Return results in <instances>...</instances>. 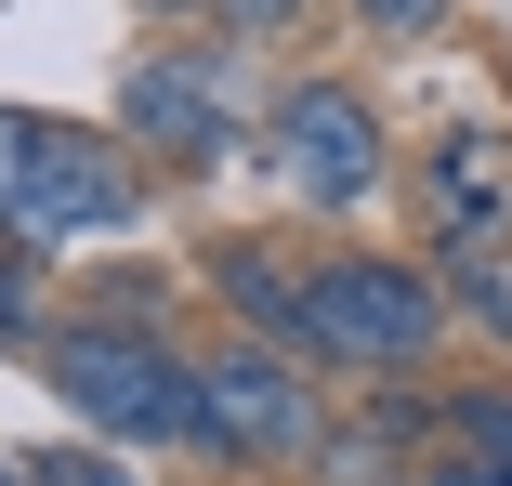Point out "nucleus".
<instances>
[{
    "mask_svg": "<svg viewBox=\"0 0 512 486\" xmlns=\"http://www.w3.org/2000/svg\"><path fill=\"white\" fill-rule=\"evenodd\" d=\"M342 14H355L368 40H434V27L460 14V0H342Z\"/></svg>",
    "mask_w": 512,
    "mask_h": 486,
    "instance_id": "12",
    "label": "nucleus"
},
{
    "mask_svg": "<svg viewBox=\"0 0 512 486\" xmlns=\"http://www.w3.org/2000/svg\"><path fill=\"white\" fill-rule=\"evenodd\" d=\"M27 486H132V460L106 434H79V447H27Z\"/></svg>",
    "mask_w": 512,
    "mask_h": 486,
    "instance_id": "11",
    "label": "nucleus"
},
{
    "mask_svg": "<svg viewBox=\"0 0 512 486\" xmlns=\"http://www.w3.org/2000/svg\"><path fill=\"white\" fill-rule=\"evenodd\" d=\"M158 14H211V0H158Z\"/></svg>",
    "mask_w": 512,
    "mask_h": 486,
    "instance_id": "16",
    "label": "nucleus"
},
{
    "mask_svg": "<svg viewBox=\"0 0 512 486\" xmlns=\"http://www.w3.org/2000/svg\"><path fill=\"white\" fill-rule=\"evenodd\" d=\"M14 342L40 355V303H27V263H14V250H0V355H14Z\"/></svg>",
    "mask_w": 512,
    "mask_h": 486,
    "instance_id": "13",
    "label": "nucleus"
},
{
    "mask_svg": "<svg viewBox=\"0 0 512 486\" xmlns=\"http://www.w3.org/2000/svg\"><path fill=\"white\" fill-rule=\"evenodd\" d=\"M106 132H119L145 171H211V158L237 145V79H224V53H211V40H145V53L119 66V92H106Z\"/></svg>",
    "mask_w": 512,
    "mask_h": 486,
    "instance_id": "5",
    "label": "nucleus"
},
{
    "mask_svg": "<svg viewBox=\"0 0 512 486\" xmlns=\"http://www.w3.org/2000/svg\"><path fill=\"white\" fill-rule=\"evenodd\" d=\"M316 368H355V381H407L434 368V342L460 329L447 276L407 263V250H316Z\"/></svg>",
    "mask_w": 512,
    "mask_h": 486,
    "instance_id": "3",
    "label": "nucleus"
},
{
    "mask_svg": "<svg viewBox=\"0 0 512 486\" xmlns=\"http://www.w3.org/2000/svg\"><path fill=\"white\" fill-rule=\"evenodd\" d=\"M211 27L224 40H276V27H302V0H211Z\"/></svg>",
    "mask_w": 512,
    "mask_h": 486,
    "instance_id": "14",
    "label": "nucleus"
},
{
    "mask_svg": "<svg viewBox=\"0 0 512 486\" xmlns=\"http://www.w3.org/2000/svg\"><path fill=\"white\" fill-rule=\"evenodd\" d=\"M197 276H211V303L250 329V342H289V355H316V250H289V237H211L197 250Z\"/></svg>",
    "mask_w": 512,
    "mask_h": 486,
    "instance_id": "7",
    "label": "nucleus"
},
{
    "mask_svg": "<svg viewBox=\"0 0 512 486\" xmlns=\"http://www.w3.org/2000/svg\"><path fill=\"white\" fill-rule=\"evenodd\" d=\"M421 486H512V473H499V460H473L460 434H434V460H421Z\"/></svg>",
    "mask_w": 512,
    "mask_h": 486,
    "instance_id": "15",
    "label": "nucleus"
},
{
    "mask_svg": "<svg viewBox=\"0 0 512 486\" xmlns=\"http://www.w3.org/2000/svg\"><path fill=\"white\" fill-rule=\"evenodd\" d=\"M237 486H263V473H237Z\"/></svg>",
    "mask_w": 512,
    "mask_h": 486,
    "instance_id": "17",
    "label": "nucleus"
},
{
    "mask_svg": "<svg viewBox=\"0 0 512 486\" xmlns=\"http://www.w3.org/2000/svg\"><path fill=\"white\" fill-rule=\"evenodd\" d=\"M447 434H460L473 460H499V473H512V381H473V395H447Z\"/></svg>",
    "mask_w": 512,
    "mask_h": 486,
    "instance_id": "10",
    "label": "nucleus"
},
{
    "mask_svg": "<svg viewBox=\"0 0 512 486\" xmlns=\"http://www.w3.org/2000/svg\"><path fill=\"white\" fill-rule=\"evenodd\" d=\"M263 158H276V184L302 211H368L381 171H394V145H381V119H368L355 79H289L263 106Z\"/></svg>",
    "mask_w": 512,
    "mask_h": 486,
    "instance_id": "6",
    "label": "nucleus"
},
{
    "mask_svg": "<svg viewBox=\"0 0 512 486\" xmlns=\"http://www.w3.org/2000/svg\"><path fill=\"white\" fill-rule=\"evenodd\" d=\"M145 224V158L40 106H0V250H79Z\"/></svg>",
    "mask_w": 512,
    "mask_h": 486,
    "instance_id": "1",
    "label": "nucleus"
},
{
    "mask_svg": "<svg viewBox=\"0 0 512 486\" xmlns=\"http://www.w3.org/2000/svg\"><path fill=\"white\" fill-rule=\"evenodd\" d=\"M197 381H211V434H197V460L211 473H289V460H316L342 408H316V355H289V342H211L197 355Z\"/></svg>",
    "mask_w": 512,
    "mask_h": 486,
    "instance_id": "4",
    "label": "nucleus"
},
{
    "mask_svg": "<svg viewBox=\"0 0 512 486\" xmlns=\"http://www.w3.org/2000/svg\"><path fill=\"white\" fill-rule=\"evenodd\" d=\"M40 381L66 395V421H92L106 447H197V434H211V381H197V355L158 342L145 316L40 329Z\"/></svg>",
    "mask_w": 512,
    "mask_h": 486,
    "instance_id": "2",
    "label": "nucleus"
},
{
    "mask_svg": "<svg viewBox=\"0 0 512 486\" xmlns=\"http://www.w3.org/2000/svg\"><path fill=\"white\" fill-rule=\"evenodd\" d=\"M434 276H447L460 329H486V342L512 355V224H486V237H447V250H434Z\"/></svg>",
    "mask_w": 512,
    "mask_h": 486,
    "instance_id": "9",
    "label": "nucleus"
},
{
    "mask_svg": "<svg viewBox=\"0 0 512 486\" xmlns=\"http://www.w3.org/2000/svg\"><path fill=\"white\" fill-rule=\"evenodd\" d=\"M421 211H434V250L447 237H486V224H512V132H447L434 158H421Z\"/></svg>",
    "mask_w": 512,
    "mask_h": 486,
    "instance_id": "8",
    "label": "nucleus"
}]
</instances>
